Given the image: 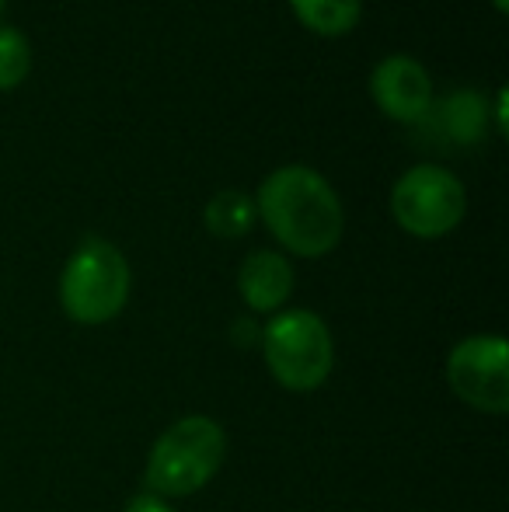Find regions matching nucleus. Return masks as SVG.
Segmentation results:
<instances>
[{"instance_id": "nucleus-1", "label": "nucleus", "mask_w": 509, "mask_h": 512, "mask_svg": "<svg viewBox=\"0 0 509 512\" xmlns=\"http://www.w3.org/2000/svg\"><path fill=\"white\" fill-rule=\"evenodd\" d=\"M255 213L290 255L321 258L342 241V203L335 189L304 164L272 171L258 189Z\"/></svg>"}, {"instance_id": "nucleus-2", "label": "nucleus", "mask_w": 509, "mask_h": 512, "mask_svg": "<svg viewBox=\"0 0 509 512\" xmlns=\"http://www.w3.org/2000/svg\"><path fill=\"white\" fill-rule=\"evenodd\" d=\"M227 436L217 418L185 415L161 432L147 460L143 485L157 499H185L206 488L224 467Z\"/></svg>"}, {"instance_id": "nucleus-3", "label": "nucleus", "mask_w": 509, "mask_h": 512, "mask_svg": "<svg viewBox=\"0 0 509 512\" xmlns=\"http://www.w3.org/2000/svg\"><path fill=\"white\" fill-rule=\"evenodd\" d=\"M129 300V265L105 237H84L60 276L63 314L77 324H109Z\"/></svg>"}, {"instance_id": "nucleus-4", "label": "nucleus", "mask_w": 509, "mask_h": 512, "mask_svg": "<svg viewBox=\"0 0 509 512\" xmlns=\"http://www.w3.org/2000/svg\"><path fill=\"white\" fill-rule=\"evenodd\" d=\"M262 356L286 391H318L335 366L332 331L311 310H283L262 328Z\"/></svg>"}, {"instance_id": "nucleus-5", "label": "nucleus", "mask_w": 509, "mask_h": 512, "mask_svg": "<svg viewBox=\"0 0 509 512\" xmlns=\"http://www.w3.org/2000/svg\"><path fill=\"white\" fill-rule=\"evenodd\" d=\"M464 209V185L440 164H415L391 189V213L398 227L426 241L450 234L464 220Z\"/></svg>"}, {"instance_id": "nucleus-6", "label": "nucleus", "mask_w": 509, "mask_h": 512, "mask_svg": "<svg viewBox=\"0 0 509 512\" xmlns=\"http://www.w3.org/2000/svg\"><path fill=\"white\" fill-rule=\"evenodd\" d=\"M447 384L468 408L485 415L509 411V349L503 335H471L447 356Z\"/></svg>"}, {"instance_id": "nucleus-7", "label": "nucleus", "mask_w": 509, "mask_h": 512, "mask_svg": "<svg viewBox=\"0 0 509 512\" xmlns=\"http://www.w3.org/2000/svg\"><path fill=\"white\" fill-rule=\"evenodd\" d=\"M370 95L384 115L398 122H419L433 108V84L429 74L412 56H387L370 74Z\"/></svg>"}, {"instance_id": "nucleus-8", "label": "nucleus", "mask_w": 509, "mask_h": 512, "mask_svg": "<svg viewBox=\"0 0 509 512\" xmlns=\"http://www.w3.org/2000/svg\"><path fill=\"white\" fill-rule=\"evenodd\" d=\"M238 290L248 310L276 314L293 293V269L279 251H252L238 272Z\"/></svg>"}, {"instance_id": "nucleus-9", "label": "nucleus", "mask_w": 509, "mask_h": 512, "mask_svg": "<svg viewBox=\"0 0 509 512\" xmlns=\"http://www.w3.org/2000/svg\"><path fill=\"white\" fill-rule=\"evenodd\" d=\"M293 14L304 28L318 35H346L363 14V0H290Z\"/></svg>"}, {"instance_id": "nucleus-10", "label": "nucleus", "mask_w": 509, "mask_h": 512, "mask_svg": "<svg viewBox=\"0 0 509 512\" xmlns=\"http://www.w3.org/2000/svg\"><path fill=\"white\" fill-rule=\"evenodd\" d=\"M203 220H206V227H210L213 237H224V241L245 237L255 223V199L245 196V192H238V189H224L210 199Z\"/></svg>"}, {"instance_id": "nucleus-11", "label": "nucleus", "mask_w": 509, "mask_h": 512, "mask_svg": "<svg viewBox=\"0 0 509 512\" xmlns=\"http://www.w3.org/2000/svg\"><path fill=\"white\" fill-rule=\"evenodd\" d=\"M440 126L454 143H478L485 136V98L475 91H457L440 105Z\"/></svg>"}, {"instance_id": "nucleus-12", "label": "nucleus", "mask_w": 509, "mask_h": 512, "mask_svg": "<svg viewBox=\"0 0 509 512\" xmlns=\"http://www.w3.org/2000/svg\"><path fill=\"white\" fill-rule=\"evenodd\" d=\"M32 70V46L18 28H0V91L18 88Z\"/></svg>"}, {"instance_id": "nucleus-13", "label": "nucleus", "mask_w": 509, "mask_h": 512, "mask_svg": "<svg viewBox=\"0 0 509 512\" xmlns=\"http://www.w3.org/2000/svg\"><path fill=\"white\" fill-rule=\"evenodd\" d=\"M126 512H175V509L168 506V499H157V495H150V492H140L126 502Z\"/></svg>"}, {"instance_id": "nucleus-14", "label": "nucleus", "mask_w": 509, "mask_h": 512, "mask_svg": "<svg viewBox=\"0 0 509 512\" xmlns=\"http://www.w3.org/2000/svg\"><path fill=\"white\" fill-rule=\"evenodd\" d=\"M492 4H496V11H506V7H509V0H492Z\"/></svg>"}, {"instance_id": "nucleus-15", "label": "nucleus", "mask_w": 509, "mask_h": 512, "mask_svg": "<svg viewBox=\"0 0 509 512\" xmlns=\"http://www.w3.org/2000/svg\"><path fill=\"white\" fill-rule=\"evenodd\" d=\"M0 7H4V0H0Z\"/></svg>"}]
</instances>
